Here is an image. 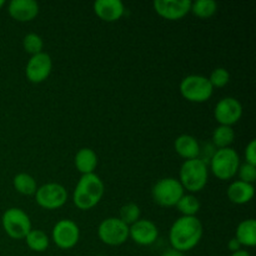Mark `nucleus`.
<instances>
[{
	"instance_id": "1",
	"label": "nucleus",
	"mask_w": 256,
	"mask_h": 256,
	"mask_svg": "<svg viewBox=\"0 0 256 256\" xmlns=\"http://www.w3.org/2000/svg\"><path fill=\"white\" fill-rule=\"evenodd\" d=\"M202 238V224L196 216H182L170 228L169 240L172 249L180 252L192 250Z\"/></svg>"
},
{
	"instance_id": "2",
	"label": "nucleus",
	"mask_w": 256,
	"mask_h": 256,
	"mask_svg": "<svg viewBox=\"0 0 256 256\" xmlns=\"http://www.w3.org/2000/svg\"><path fill=\"white\" fill-rule=\"evenodd\" d=\"M104 192V182L95 172L82 175L75 186L72 202L78 209L90 210L102 200Z\"/></svg>"
},
{
	"instance_id": "3",
	"label": "nucleus",
	"mask_w": 256,
	"mask_h": 256,
	"mask_svg": "<svg viewBox=\"0 0 256 256\" xmlns=\"http://www.w3.org/2000/svg\"><path fill=\"white\" fill-rule=\"evenodd\" d=\"M179 182L184 190L189 192H199L206 186L209 179L208 165L200 159L185 160L180 168Z\"/></svg>"
},
{
	"instance_id": "4",
	"label": "nucleus",
	"mask_w": 256,
	"mask_h": 256,
	"mask_svg": "<svg viewBox=\"0 0 256 256\" xmlns=\"http://www.w3.org/2000/svg\"><path fill=\"white\" fill-rule=\"evenodd\" d=\"M210 170L220 180H230L238 174L240 158L232 148L216 149L210 160Z\"/></svg>"
},
{
	"instance_id": "5",
	"label": "nucleus",
	"mask_w": 256,
	"mask_h": 256,
	"mask_svg": "<svg viewBox=\"0 0 256 256\" xmlns=\"http://www.w3.org/2000/svg\"><path fill=\"white\" fill-rule=\"evenodd\" d=\"M182 98L190 102H205L212 98L214 88L204 75H188L180 82Z\"/></svg>"
},
{
	"instance_id": "6",
	"label": "nucleus",
	"mask_w": 256,
	"mask_h": 256,
	"mask_svg": "<svg viewBox=\"0 0 256 256\" xmlns=\"http://www.w3.org/2000/svg\"><path fill=\"white\" fill-rule=\"evenodd\" d=\"M185 190L180 182L175 178H164L160 179L152 186V196L158 205L164 208L176 206L178 202L185 194Z\"/></svg>"
},
{
	"instance_id": "7",
	"label": "nucleus",
	"mask_w": 256,
	"mask_h": 256,
	"mask_svg": "<svg viewBox=\"0 0 256 256\" xmlns=\"http://www.w3.org/2000/svg\"><path fill=\"white\" fill-rule=\"evenodd\" d=\"M2 224L4 232L15 240L25 239V236L32 230V222H30L29 215L19 208L8 209L2 214Z\"/></svg>"
},
{
	"instance_id": "8",
	"label": "nucleus",
	"mask_w": 256,
	"mask_h": 256,
	"mask_svg": "<svg viewBox=\"0 0 256 256\" xmlns=\"http://www.w3.org/2000/svg\"><path fill=\"white\" fill-rule=\"evenodd\" d=\"M98 235L104 244L118 246L124 244L129 238V226L119 218H108L100 222Z\"/></svg>"
},
{
	"instance_id": "9",
	"label": "nucleus",
	"mask_w": 256,
	"mask_h": 256,
	"mask_svg": "<svg viewBox=\"0 0 256 256\" xmlns=\"http://www.w3.org/2000/svg\"><path fill=\"white\" fill-rule=\"evenodd\" d=\"M34 195L38 205L46 210L59 209L68 200L66 189L58 182H48L42 185L38 188Z\"/></svg>"
},
{
	"instance_id": "10",
	"label": "nucleus",
	"mask_w": 256,
	"mask_h": 256,
	"mask_svg": "<svg viewBox=\"0 0 256 256\" xmlns=\"http://www.w3.org/2000/svg\"><path fill=\"white\" fill-rule=\"evenodd\" d=\"M52 242L60 249H72L80 239V230L76 222L69 219H62L52 228Z\"/></svg>"
},
{
	"instance_id": "11",
	"label": "nucleus",
	"mask_w": 256,
	"mask_h": 256,
	"mask_svg": "<svg viewBox=\"0 0 256 256\" xmlns=\"http://www.w3.org/2000/svg\"><path fill=\"white\" fill-rule=\"evenodd\" d=\"M215 120L220 125L232 126L242 116V105L238 99L232 96L222 98L219 100L214 109Z\"/></svg>"
},
{
	"instance_id": "12",
	"label": "nucleus",
	"mask_w": 256,
	"mask_h": 256,
	"mask_svg": "<svg viewBox=\"0 0 256 256\" xmlns=\"http://www.w3.org/2000/svg\"><path fill=\"white\" fill-rule=\"evenodd\" d=\"M52 69V60L49 54L42 52L36 55H32L26 64L25 74L29 82L34 84H40L49 78Z\"/></svg>"
},
{
	"instance_id": "13",
	"label": "nucleus",
	"mask_w": 256,
	"mask_h": 256,
	"mask_svg": "<svg viewBox=\"0 0 256 256\" xmlns=\"http://www.w3.org/2000/svg\"><path fill=\"white\" fill-rule=\"evenodd\" d=\"M155 12L166 20H179L190 12V0H155L152 2Z\"/></svg>"
},
{
	"instance_id": "14",
	"label": "nucleus",
	"mask_w": 256,
	"mask_h": 256,
	"mask_svg": "<svg viewBox=\"0 0 256 256\" xmlns=\"http://www.w3.org/2000/svg\"><path fill=\"white\" fill-rule=\"evenodd\" d=\"M129 236L138 245L148 246L156 242L158 236H159V230L152 220L139 219L129 226Z\"/></svg>"
},
{
	"instance_id": "15",
	"label": "nucleus",
	"mask_w": 256,
	"mask_h": 256,
	"mask_svg": "<svg viewBox=\"0 0 256 256\" xmlns=\"http://www.w3.org/2000/svg\"><path fill=\"white\" fill-rule=\"evenodd\" d=\"M8 12L16 22H30L39 14V4L35 0H12L8 5Z\"/></svg>"
},
{
	"instance_id": "16",
	"label": "nucleus",
	"mask_w": 256,
	"mask_h": 256,
	"mask_svg": "<svg viewBox=\"0 0 256 256\" xmlns=\"http://www.w3.org/2000/svg\"><path fill=\"white\" fill-rule=\"evenodd\" d=\"M94 12L102 20L112 22L124 15L125 6L120 0H96L94 2Z\"/></svg>"
},
{
	"instance_id": "17",
	"label": "nucleus",
	"mask_w": 256,
	"mask_h": 256,
	"mask_svg": "<svg viewBox=\"0 0 256 256\" xmlns=\"http://www.w3.org/2000/svg\"><path fill=\"white\" fill-rule=\"evenodd\" d=\"M226 195L232 204L244 205L252 202L255 195V188L252 184L236 180L229 185L226 190Z\"/></svg>"
},
{
	"instance_id": "18",
	"label": "nucleus",
	"mask_w": 256,
	"mask_h": 256,
	"mask_svg": "<svg viewBox=\"0 0 256 256\" xmlns=\"http://www.w3.org/2000/svg\"><path fill=\"white\" fill-rule=\"evenodd\" d=\"M174 149L185 160H192L199 156L200 144L192 135L182 134L175 139Z\"/></svg>"
},
{
	"instance_id": "19",
	"label": "nucleus",
	"mask_w": 256,
	"mask_h": 256,
	"mask_svg": "<svg viewBox=\"0 0 256 256\" xmlns=\"http://www.w3.org/2000/svg\"><path fill=\"white\" fill-rule=\"evenodd\" d=\"M74 162L82 175L92 174L98 166V155L90 148H82L75 155Z\"/></svg>"
},
{
	"instance_id": "20",
	"label": "nucleus",
	"mask_w": 256,
	"mask_h": 256,
	"mask_svg": "<svg viewBox=\"0 0 256 256\" xmlns=\"http://www.w3.org/2000/svg\"><path fill=\"white\" fill-rule=\"evenodd\" d=\"M235 239L240 242V245L252 248L256 245V222L254 219L242 220L236 228Z\"/></svg>"
},
{
	"instance_id": "21",
	"label": "nucleus",
	"mask_w": 256,
	"mask_h": 256,
	"mask_svg": "<svg viewBox=\"0 0 256 256\" xmlns=\"http://www.w3.org/2000/svg\"><path fill=\"white\" fill-rule=\"evenodd\" d=\"M235 132L232 126H226V125H219L212 132V145L218 149H224V148H230V145L234 142Z\"/></svg>"
},
{
	"instance_id": "22",
	"label": "nucleus",
	"mask_w": 256,
	"mask_h": 256,
	"mask_svg": "<svg viewBox=\"0 0 256 256\" xmlns=\"http://www.w3.org/2000/svg\"><path fill=\"white\" fill-rule=\"evenodd\" d=\"M12 185L15 190L22 195H34L38 190L36 180L26 172H19L12 179Z\"/></svg>"
},
{
	"instance_id": "23",
	"label": "nucleus",
	"mask_w": 256,
	"mask_h": 256,
	"mask_svg": "<svg viewBox=\"0 0 256 256\" xmlns=\"http://www.w3.org/2000/svg\"><path fill=\"white\" fill-rule=\"evenodd\" d=\"M25 242L30 250L36 252H42L49 248V238L42 230L32 229L25 236Z\"/></svg>"
},
{
	"instance_id": "24",
	"label": "nucleus",
	"mask_w": 256,
	"mask_h": 256,
	"mask_svg": "<svg viewBox=\"0 0 256 256\" xmlns=\"http://www.w3.org/2000/svg\"><path fill=\"white\" fill-rule=\"evenodd\" d=\"M200 202L196 196L192 194H184L182 199L178 202L176 208L182 216H195L200 210Z\"/></svg>"
},
{
	"instance_id": "25",
	"label": "nucleus",
	"mask_w": 256,
	"mask_h": 256,
	"mask_svg": "<svg viewBox=\"0 0 256 256\" xmlns=\"http://www.w3.org/2000/svg\"><path fill=\"white\" fill-rule=\"evenodd\" d=\"M218 4L214 0H196V2H192V8L190 12L196 16L206 19V18L212 16L216 12Z\"/></svg>"
},
{
	"instance_id": "26",
	"label": "nucleus",
	"mask_w": 256,
	"mask_h": 256,
	"mask_svg": "<svg viewBox=\"0 0 256 256\" xmlns=\"http://www.w3.org/2000/svg\"><path fill=\"white\" fill-rule=\"evenodd\" d=\"M22 48L32 56V55L39 54V52H42V48H44L42 38L40 35H38L36 32H29L22 39Z\"/></svg>"
},
{
	"instance_id": "27",
	"label": "nucleus",
	"mask_w": 256,
	"mask_h": 256,
	"mask_svg": "<svg viewBox=\"0 0 256 256\" xmlns=\"http://www.w3.org/2000/svg\"><path fill=\"white\" fill-rule=\"evenodd\" d=\"M140 214H142V212H140L139 205H136L135 202H128L120 209L119 219L122 222H125L128 226H130L140 219Z\"/></svg>"
},
{
	"instance_id": "28",
	"label": "nucleus",
	"mask_w": 256,
	"mask_h": 256,
	"mask_svg": "<svg viewBox=\"0 0 256 256\" xmlns=\"http://www.w3.org/2000/svg\"><path fill=\"white\" fill-rule=\"evenodd\" d=\"M208 79H209L212 88H224L229 84L230 74L225 68H216V69L212 70Z\"/></svg>"
},
{
	"instance_id": "29",
	"label": "nucleus",
	"mask_w": 256,
	"mask_h": 256,
	"mask_svg": "<svg viewBox=\"0 0 256 256\" xmlns=\"http://www.w3.org/2000/svg\"><path fill=\"white\" fill-rule=\"evenodd\" d=\"M238 174H239L242 182H248V184H254L256 180V166L255 165L248 164V162L240 164Z\"/></svg>"
},
{
	"instance_id": "30",
	"label": "nucleus",
	"mask_w": 256,
	"mask_h": 256,
	"mask_svg": "<svg viewBox=\"0 0 256 256\" xmlns=\"http://www.w3.org/2000/svg\"><path fill=\"white\" fill-rule=\"evenodd\" d=\"M245 159L248 164L256 166V140H250V142L245 148Z\"/></svg>"
},
{
	"instance_id": "31",
	"label": "nucleus",
	"mask_w": 256,
	"mask_h": 256,
	"mask_svg": "<svg viewBox=\"0 0 256 256\" xmlns=\"http://www.w3.org/2000/svg\"><path fill=\"white\" fill-rule=\"evenodd\" d=\"M228 248H229V250L232 252H238V250H242V245H240V242H238L235 238H232V239L229 240V242H228Z\"/></svg>"
},
{
	"instance_id": "32",
	"label": "nucleus",
	"mask_w": 256,
	"mask_h": 256,
	"mask_svg": "<svg viewBox=\"0 0 256 256\" xmlns=\"http://www.w3.org/2000/svg\"><path fill=\"white\" fill-rule=\"evenodd\" d=\"M162 256H184V252H178V250L172 249H172L165 250V252L162 254Z\"/></svg>"
},
{
	"instance_id": "33",
	"label": "nucleus",
	"mask_w": 256,
	"mask_h": 256,
	"mask_svg": "<svg viewBox=\"0 0 256 256\" xmlns=\"http://www.w3.org/2000/svg\"><path fill=\"white\" fill-rule=\"evenodd\" d=\"M232 256H250V254L246 250H238V252H232Z\"/></svg>"
},
{
	"instance_id": "34",
	"label": "nucleus",
	"mask_w": 256,
	"mask_h": 256,
	"mask_svg": "<svg viewBox=\"0 0 256 256\" xmlns=\"http://www.w3.org/2000/svg\"><path fill=\"white\" fill-rule=\"evenodd\" d=\"M4 5H5V2H4V0H0V9H2V8L4 6Z\"/></svg>"
},
{
	"instance_id": "35",
	"label": "nucleus",
	"mask_w": 256,
	"mask_h": 256,
	"mask_svg": "<svg viewBox=\"0 0 256 256\" xmlns=\"http://www.w3.org/2000/svg\"><path fill=\"white\" fill-rule=\"evenodd\" d=\"M98 256H104V255H98Z\"/></svg>"
}]
</instances>
